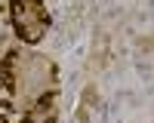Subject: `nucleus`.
<instances>
[{
	"instance_id": "1",
	"label": "nucleus",
	"mask_w": 154,
	"mask_h": 123,
	"mask_svg": "<svg viewBox=\"0 0 154 123\" xmlns=\"http://www.w3.org/2000/svg\"><path fill=\"white\" fill-rule=\"evenodd\" d=\"M12 28H16L19 40H25V43H37L40 40V28H31V25H25L22 19H12Z\"/></svg>"
},
{
	"instance_id": "2",
	"label": "nucleus",
	"mask_w": 154,
	"mask_h": 123,
	"mask_svg": "<svg viewBox=\"0 0 154 123\" xmlns=\"http://www.w3.org/2000/svg\"><path fill=\"white\" fill-rule=\"evenodd\" d=\"M53 102H56V89H49V92H43V95H37V102H34V111H46L53 108Z\"/></svg>"
},
{
	"instance_id": "3",
	"label": "nucleus",
	"mask_w": 154,
	"mask_h": 123,
	"mask_svg": "<svg viewBox=\"0 0 154 123\" xmlns=\"http://www.w3.org/2000/svg\"><path fill=\"white\" fill-rule=\"evenodd\" d=\"M0 83H3V92H16V74H12V68H0Z\"/></svg>"
},
{
	"instance_id": "4",
	"label": "nucleus",
	"mask_w": 154,
	"mask_h": 123,
	"mask_svg": "<svg viewBox=\"0 0 154 123\" xmlns=\"http://www.w3.org/2000/svg\"><path fill=\"white\" fill-rule=\"evenodd\" d=\"M49 25H53V19H49V12L40 6V9H37V28L43 31V28H49Z\"/></svg>"
},
{
	"instance_id": "5",
	"label": "nucleus",
	"mask_w": 154,
	"mask_h": 123,
	"mask_svg": "<svg viewBox=\"0 0 154 123\" xmlns=\"http://www.w3.org/2000/svg\"><path fill=\"white\" fill-rule=\"evenodd\" d=\"M16 58H19V52H16V49H9V52L3 56V62H0V68H12V65H16Z\"/></svg>"
},
{
	"instance_id": "6",
	"label": "nucleus",
	"mask_w": 154,
	"mask_h": 123,
	"mask_svg": "<svg viewBox=\"0 0 154 123\" xmlns=\"http://www.w3.org/2000/svg\"><path fill=\"white\" fill-rule=\"evenodd\" d=\"M0 108H3V111H12V102H9L6 92H0Z\"/></svg>"
},
{
	"instance_id": "7",
	"label": "nucleus",
	"mask_w": 154,
	"mask_h": 123,
	"mask_svg": "<svg viewBox=\"0 0 154 123\" xmlns=\"http://www.w3.org/2000/svg\"><path fill=\"white\" fill-rule=\"evenodd\" d=\"M22 123H34V117H31V114H25V117H22Z\"/></svg>"
},
{
	"instance_id": "8",
	"label": "nucleus",
	"mask_w": 154,
	"mask_h": 123,
	"mask_svg": "<svg viewBox=\"0 0 154 123\" xmlns=\"http://www.w3.org/2000/svg\"><path fill=\"white\" fill-rule=\"evenodd\" d=\"M43 123H59V120H56V117H46V120H43Z\"/></svg>"
},
{
	"instance_id": "9",
	"label": "nucleus",
	"mask_w": 154,
	"mask_h": 123,
	"mask_svg": "<svg viewBox=\"0 0 154 123\" xmlns=\"http://www.w3.org/2000/svg\"><path fill=\"white\" fill-rule=\"evenodd\" d=\"M0 123H6V117H0Z\"/></svg>"
},
{
	"instance_id": "10",
	"label": "nucleus",
	"mask_w": 154,
	"mask_h": 123,
	"mask_svg": "<svg viewBox=\"0 0 154 123\" xmlns=\"http://www.w3.org/2000/svg\"><path fill=\"white\" fill-rule=\"evenodd\" d=\"M0 12H3V6H0Z\"/></svg>"
}]
</instances>
